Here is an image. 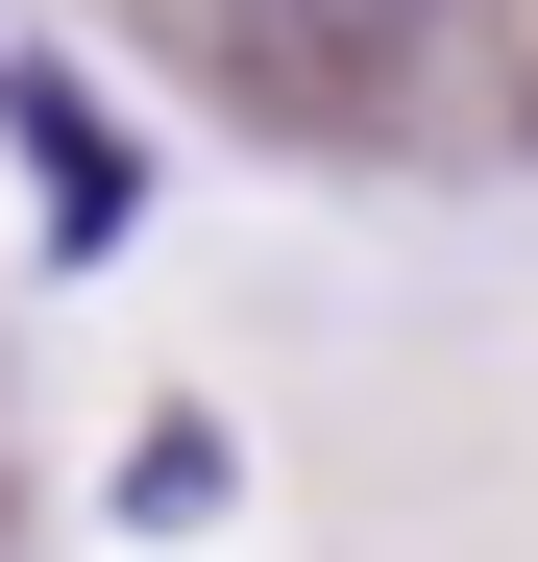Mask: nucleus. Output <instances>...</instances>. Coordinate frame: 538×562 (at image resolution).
<instances>
[{"mask_svg":"<svg viewBox=\"0 0 538 562\" xmlns=\"http://www.w3.org/2000/svg\"><path fill=\"white\" fill-rule=\"evenodd\" d=\"M221 25H245V74H269V99H368L440 0H221Z\"/></svg>","mask_w":538,"mask_h":562,"instance_id":"obj_1","label":"nucleus"},{"mask_svg":"<svg viewBox=\"0 0 538 562\" xmlns=\"http://www.w3.org/2000/svg\"><path fill=\"white\" fill-rule=\"evenodd\" d=\"M0 123H25V171H49V245L123 221V171H99V123H74V74H0Z\"/></svg>","mask_w":538,"mask_h":562,"instance_id":"obj_2","label":"nucleus"},{"mask_svg":"<svg viewBox=\"0 0 538 562\" xmlns=\"http://www.w3.org/2000/svg\"><path fill=\"white\" fill-rule=\"evenodd\" d=\"M123 514H147V538H197V514H221V416H171V440L123 464Z\"/></svg>","mask_w":538,"mask_h":562,"instance_id":"obj_3","label":"nucleus"}]
</instances>
